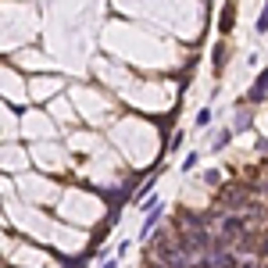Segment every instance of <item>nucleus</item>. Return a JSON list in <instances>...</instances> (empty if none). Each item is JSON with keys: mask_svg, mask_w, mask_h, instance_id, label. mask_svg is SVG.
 <instances>
[{"mask_svg": "<svg viewBox=\"0 0 268 268\" xmlns=\"http://www.w3.org/2000/svg\"><path fill=\"white\" fill-rule=\"evenodd\" d=\"M161 215H165V204H161V200H158L154 208H150V215H143V225H140V240H143V243H147L150 236H154V229H158Z\"/></svg>", "mask_w": 268, "mask_h": 268, "instance_id": "obj_1", "label": "nucleus"}, {"mask_svg": "<svg viewBox=\"0 0 268 268\" xmlns=\"http://www.w3.org/2000/svg\"><path fill=\"white\" fill-rule=\"evenodd\" d=\"M264 93H268V68H261V75H257V83L250 86V93H247V100L254 104V100H261Z\"/></svg>", "mask_w": 268, "mask_h": 268, "instance_id": "obj_2", "label": "nucleus"}, {"mask_svg": "<svg viewBox=\"0 0 268 268\" xmlns=\"http://www.w3.org/2000/svg\"><path fill=\"white\" fill-rule=\"evenodd\" d=\"M233 22H236V8H233V0L222 8V18H218V29L222 32H233Z\"/></svg>", "mask_w": 268, "mask_h": 268, "instance_id": "obj_3", "label": "nucleus"}, {"mask_svg": "<svg viewBox=\"0 0 268 268\" xmlns=\"http://www.w3.org/2000/svg\"><path fill=\"white\" fill-rule=\"evenodd\" d=\"M250 125H254V114H250V111H240V114H236V122L229 125V129H233V136H236V132H247Z\"/></svg>", "mask_w": 268, "mask_h": 268, "instance_id": "obj_4", "label": "nucleus"}, {"mask_svg": "<svg viewBox=\"0 0 268 268\" xmlns=\"http://www.w3.org/2000/svg\"><path fill=\"white\" fill-rule=\"evenodd\" d=\"M254 29H257L261 36L268 32V0H264V8H261V15H257V25H254Z\"/></svg>", "mask_w": 268, "mask_h": 268, "instance_id": "obj_5", "label": "nucleus"}, {"mask_svg": "<svg viewBox=\"0 0 268 268\" xmlns=\"http://www.w3.org/2000/svg\"><path fill=\"white\" fill-rule=\"evenodd\" d=\"M211 125V107H200L197 111V129H208Z\"/></svg>", "mask_w": 268, "mask_h": 268, "instance_id": "obj_6", "label": "nucleus"}, {"mask_svg": "<svg viewBox=\"0 0 268 268\" xmlns=\"http://www.w3.org/2000/svg\"><path fill=\"white\" fill-rule=\"evenodd\" d=\"M225 68V47H215V72Z\"/></svg>", "mask_w": 268, "mask_h": 268, "instance_id": "obj_7", "label": "nucleus"}, {"mask_svg": "<svg viewBox=\"0 0 268 268\" xmlns=\"http://www.w3.org/2000/svg\"><path fill=\"white\" fill-rule=\"evenodd\" d=\"M193 165H197V154H186V161H182V172H193Z\"/></svg>", "mask_w": 268, "mask_h": 268, "instance_id": "obj_8", "label": "nucleus"}, {"mask_svg": "<svg viewBox=\"0 0 268 268\" xmlns=\"http://www.w3.org/2000/svg\"><path fill=\"white\" fill-rule=\"evenodd\" d=\"M118 261H122V257H107V261H104L100 268H118Z\"/></svg>", "mask_w": 268, "mask_h": 268, "instance_id": "obj_9", "label": "nucleus"}]
</instances>
